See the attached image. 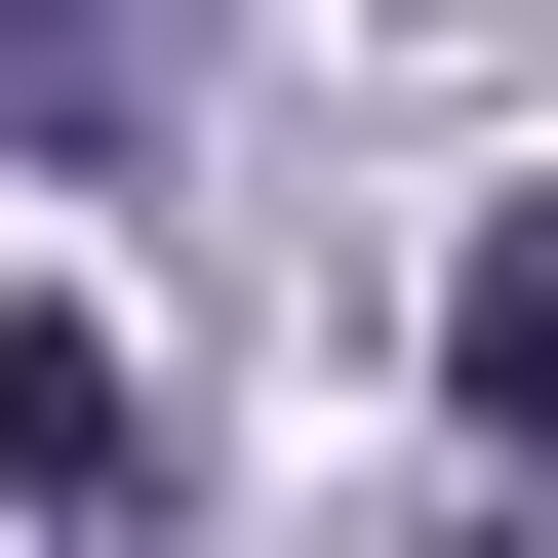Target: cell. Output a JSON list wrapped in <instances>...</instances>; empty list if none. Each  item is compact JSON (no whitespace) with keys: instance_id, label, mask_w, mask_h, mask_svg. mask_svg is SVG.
I'll return each mask as SVG.
<instances>
[{"instance_id":"6da1fadb","label":"cell","mask_w":558,"mask_h":558,"mask_svg":"<svg viewBox=\"0 0 558 558\" xmlns=\"http://www.w3.org/2000/svg\"><path fill=\"white\" fill-rule=\"evenodd\" d=\"M120 478H160V399H120V319H40V279H0V519H120Z\"/></svg>"},{"instance_id":"7a4b0ae2","label":"cell","mask_w":558,"mask_h":558,"mask_svg":"<svg viewBox=\"0 0 558 558\" xmlns=\"http://www.w3.org/2000/svg\"><path fill=\"white\" fill-rule=\"evenodd\" d=\"M439 399H478V478H519V558H558V199L439 279Z\"/></svg>"}]
</instances>
